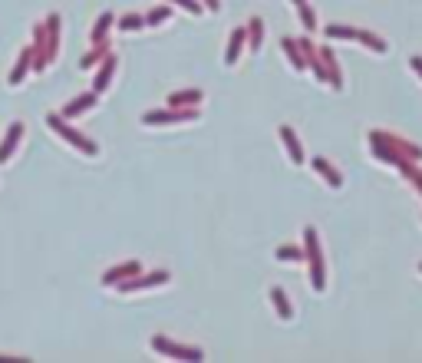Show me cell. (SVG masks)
Masks as SVG:
<instances>
[{
    "label": "cell",
    "mask_w": 422,
    "mask_h": 363,
    "mask_svg": "<svg viewBox=\"0 0 422 363\" xmlns=\"http://www.w3.org/2000/svg\"><path fill=\"white\" fill-rule=\"evenodd\" d=\"M198 103H202V89H182V93H175V96L169 99V106H175V109L198 106Z\"/></svg>",
    "instance_id": "12"
},
{
    "label": "cell",
    "mask_w": 422,
    "mask_h": 363,
    "mask_svg": "<svg viewBox=\"0 0 422 363\" xmlns=\"http://www.w3.org/2000/svg\"><path fill=\"white\" fill-rule=\"evenodd\" d=\"M412 70L422 76V56H412Z\"/></svg>",
    "instance_id": "26"
},
{
    "label": "cell",
    "mask_w": 422,
    "mask_h": 363,
    "mask_svg": "<svg viewBox=\"0 0 422 363\" xmlns=\"http://www.w3.org/2000/svg\"><path fill=\"white\" fill-rule=\"evenodd\" d=\"M169 281V271H152V274H132V281H119V291L122 294H132V291H149V288H159Z\"/></svg>",
    "instance_id": "5"
},
{
    "label": "cell",
    "mask_w": 422,
    "mask_h": 363,
    "mask_svg": "<svg viewBox=\"0 0 422 363\" xmlns=\"http://www.w3.org/2000/svg\"><path fill=\"white\" fill-rule=\"evenodd\" d=\"M277 257H281V261H303V251H297V248H291V245H281L277 248Z\"/></svg>",
    "instance_id": "19"
},
{
    "label": "cell",
    "mask_w": 422,
    "mask_h": 363,
    "mask_svg": "<svg viewBox=\"0 0 422 363\" xmlns=\"http://www.w3.org/2000/svg\"><path fill=\"white\" fill-rule=\"evenodd\" d=\"M294 4H297V7H301V4H307V0H294Z\"/></svg>",
    "instance_id": "29"
},
{
    "label": "cell",
    "mask_w": 422,
    "mask_h": 363,
    "mask_svg": "<svg viewBox=\"0 0 422 363\" xmlns=\"http://www.w3.org/2000/svg\"><path fill=\"white\" fill-rule=\"evenodd\" d=\"M172 4H178V7H185V11H192V13H202V4H198V0H172Z\"/></svg>",
    "instance_id": "25"
},
{
    "label": "cell",
    "mask_w": 422,
    "mask_h": 363,
    "mask_svg": "<svg viewBox=\"0 0 422 363\" xmlns=\"http://www.w3.org/2000/svg\"><path fill=\"white\" fill-rule=\"evenodd\" d=\"M46 126L53 129L56 136H60V139H66L70 142V146H76V149L83 152V155H96L99 152V146L93 139H86V136H83V132H76L73 126H66L63 122V116H60V113H50V116H46Z\"/></svg>",
    "instance_id": "1"
},
{
    "label": "cell",
    "mask_w": 422,
    "mask_h": 363,
    "mask_svg": "<svg viewBox=\"0 0 422 363\" xmlns=\"http://www.w3.org/2000/svg\"><path fill=\"white\" fill-rule=\"evenodd\" d=\"M122 30H139V27H145V17H139V13H129V17H122L119 20Z\"/></svg>",
    "instance_id": "20"
},
{
    "label": "cell",
    "mask_w": 422,
    "mask_h": 363,
    "mask_svg": "<svg viewBox=\"0 0 422 363\" xmlns=\"http://www.w3.org/2000/svg\"><path fill=\"white\" fill-rule=\"evenodd\" d=\"M307 251H303V257L310 261V284H314V291H324L327 288V278H324V257H320V238H317L314 228H307Z\"/></svg>",
    "instance_id": "2"
},
{
    "label": "cell",
    "mask_w": 422,
    "mask_h": 363,
    "mask_svg": "<svg viewBox=\"0 0 422 363\" xmlns=\"http://www.w3.org/2000/svg\"><path fill=\"white\" fill-rule=\"evenodd\" d=\"M188 119H198V109H152V113H145L142 116V122L145 126H169V122H188Z\"/></svg>",
    "instance_id": "4"
},
{
    "label": "cell",
    "mask_w": 422,
    "mask_h": 363,
    "mask_svg": "<svg viewBox=\"0 0 422 363\" xmlns=\"http://www.w3.org/2000/svg\"><path fill=\"white\" fill-rule=\"evenodd\" d=\"M30 66H33V50L27 46V50L20 53V60H17V66L11 70V76H7V79H11V86H20V83H23V76L30 73Z\"/></svg>",
    "instance_id": "11"
},
{
    "label": "cell",
    "mask_w": 422,
    "mask_h": 363,
    "mask_svg": "<svg viewBox=\"0 0 422 363\" xmlns=\"http://www.w3.org/2000/svg\"><path fill=\"white\" fill-rule=\"evenodd\" d=\"M284 50H287V56H291V60H294V66H297V70H303V60H301V56H297V43H294L291 37L284 40Z\"/></svg>",
    "instance_id": "22"
},
{
    "label": "cell",
    "mask_w": 422,
    "mask_h": 363,
    "mask_svg": "<svg viewBox=\"0 0 422 363\" xmlns=\"http://www.w3.org/2000/svg\"><path fill=\"white\" fill-rule=\"evenodd\" d=\"M301 20H303V27H307V30H314V27H317V17L310 13V7H307V4H301Z\"/></svg>",
    "instance_id": "23"
},
{
    "label": "cell",
    "mask_w": 422,
    "mask_h": 363,
    "mask_svg": "<svg viewBox=\"0 0 422 363\" xmlns=\"http://www.w3.org/2000/svg\"><path fill=\"white\" fill-rule=\"evenodd\" d=\"M314 169L320 172V175H324V179L330 182L334 189H340V185H343V175H340V172H336V169H334V165H330V162H327V159H314Z\"/></svg>",
    "instance_id": "13"
},
{
    "label": "cell",
    "mask_w": 422,
    "mask_h": 363,
    "mask_svg": "<svg viewBox=\"0 0 422 363\" xmlns=\"http://www.w3.org/2000/svg\"><path fill=\"white\" fill-rule=\"evenodd\" d=\"M419 271H422V265H419Z\"/></svg>",
    "instance_id": "30"
},
{
    "label": "cell",
    "mask_w": 422,
    "mask_h": 363,
    "mask_svg": "<svg viewBox=\"0 0 422 363\" xmlns=\"http://www.w3.org/2000/svg\"><path fill=\"white\" fill-rule=\"evenodd\" d=\"M96 99H99V93H83V96H79V99H73V103H66V109H63V119L83 116L86 109H93V106H96Z\"/></svg>",
    "instance_id": "10"
},
{
    "label": "cell",
    "mask_w": 422,
    "mask_h": 363,
    "mask_svg": "<svg viewBox=\"0 0 422 363\" xmlns=\"http://www.w3.org/2000/svg\"><path fill=\"white\" fill-rule=\"evenodd\" d=\"M208 7H211V11H218V0H205Z\"/></svg>",
    "instance_id": "28"
},
{
    "label": "cell",
    "mask_w": 422,
    "mask_h": 363,
    "mask_svg": "<svg viewBox=\"0 0 422 363\" xmlns=\"http://www.w3.org/2000/svg\"><path fill=\"white\" fill-rule=\"evenodd\" d=\"M169 13H172V7H155V11H149L145 23H165L169 20Z\"/></svg>",
    "instance_id": "21"
},
{
    "label": "cell",
    "mask_w": 422,
    "mask_h": 363,
    "mask_svg": "<svg viewBox=\"0 0 422 363\" xmlns=\"http://www.w3.org/2000/svg\"><path fill=\"white\" fill-rule=\"evenodd\" d=\"M112 73H116V56L106 53L103 56V66H99V73H96V83H93V93H103V89L112 83Z\"/></svg>",
    "instance_id": "9"
},
{
    "label": "cell",
    "mask_w": 422,
    "mask_h": 363,
    "mask_svg": "<svg viewBox=\"0 0 422 363\" xmlns=\"http://www.w3.org/2000/svg\"><path fill=\"white\" fill-rule=\"evenodd\" d=\"M241 46H244V30H235V33H231V46H228V53H225V63H228V66L238 63Z\"/></svg>",
    "instance_id": "14"
},
{
    "label": "cell",
    "mask_w": 422,
    "mask_h": 363,
    "mask_svg": "<svg viewBox=\"0 0 422 363\" xmlns=\"http://www.w3.org/2000/svg\"><path fill=\"white\" fill-rule=\"evenodd\" d=\"M109 53V50H106V43H96V50H93V53H86V56H83V63H79V66H83V70H93V66H96L99 63V60H103V56H106Z\"/></svg>",
    "instance_id": "18"
},
{
    "label": "cell",
    "mask_w": 422,
    "mask_h": 363,
    "mask_svg": "<svg viewBox=\"0 0 422 363\" xmlns=\"http://www.w3.org/2000/svg\"><path fill=\"white\" fill-rule=\"evenodd\" d=\"M271 298H274V304H277V314H281V321H291V304H287V294H284L281 288H274Z\"/></svg>",
    "instance_id": "17"
},
{
    "label": "cell",
    "mask_w": 422,
    "mask_h": 363,
    "mask_svg": "<svg viewBox=\"0 0 422 363\" xmlns=\"http://www.w3.org/2000/svg\"><path fill=\"white\" fill-rule=\"evenodd\" d=\"M152 350L165 353V357H172V360H205L202 347H185V343H175V340H169V337H152Z\"/></svg>",
    "instance_id": "3"
},
{
    "label": "cell",
    "mask_w": 422,
    "mask_h": 363,
    "mask_svg": "<svg viewBox=\"0 0 422 363\" xmlns=\"http://www.w3.org/2000/svg\"><path fill=\"white\" fill-rule=\"evenodd\" d=\"M109 27H112V13L106 11V13H103V17L96 20V27H93V46H96V43H106Z\"/></svg>",
    "instance_id": "16"
},
{
    "label": "cell",
    "mask_w": 422,
    "mask_h": 363,
    "mask_svg": "<svg viewBox=\"0 0 422 363\" xmlns=\"http://www.w3.org/2000/svg\"><path fill=\"white\" fill-rule=\"evenodd\" d=\"M142 267H139V261H126V265H119V267H109L106 274H103V284H119V281H126V278H132V274H139Z\"/></svg>",
    "instance_id": "8"
},
{
    "label": "cell",
    "mask_w": 422,
    "mask_h": 363,
    "mask_svg": "<svg viewBox=\"0 0 422 363\" xmlns=\"http://www.w3.org/2000/svg\"><path fill=\"white\" fill-rule=\"evenodd\" d=\"M44 27H46V60L53 63L56 50H60V13H50Z\"/></svg>",
    "instance_id": "7"
},
{
    "label": "cell",
    "mask_w": 422,
    "mask_h": 363,
    "mask_svg": "<svg viewBox=\"0 0 422 363\" xmlns=\"http://www.w3.org/2000/svg\"><path fill=\"white\" fill-rule=\"evenodd\" d=\"M251 50H261V20H251Z\"/></svg>",
    "instance_id": "24"
},
{
    "label": "cell",
    "mask_w": 422,
    "mask_h": 363,
    "mask_svg": "<svg viewBox=\"0 0 422 363\" xmlns=\"http://www.w3.org/2000/svg\"><path fill=\"white\" fill-rule=\"evenodd\" d=\"M281 139L287 142V152H291V159H294V162H303L301 142H297V136H294V129H291V126H284V129H281Z\"/></svg>",
    "instance_id": "15"
},
{
    "label": "cell",
    "mask_w": 422,
    "mask_h": 363,
    "mask_svg": "<svg viewBox=\"0 0 422 363\" xmlns=\"http://www.w3.org/2000/svg\"><path fill=\"white\" fill-rule=\"evenodd\" d=\"M0 360H23V357H7V353H0Z\"/></svg>",
    "instance_id": "27"
},
{
    "label": "cell",
    "mask_w": 422,
    "mask_h": 363,
    "mask_svg": "<svg viewBox=\"0 0 422 363\" xmlns=\"http://www.w3.org/2000/svg\"><path fill=\"white\" fill-rule=\"evenodd\" d=\"M20 139H23V122L17 119L11 129H7V136H4V142H0V165L4 162H11V155H13V149L20 146Z\"/></svg>",
    "instance_id": "6"
}]
</instances>
